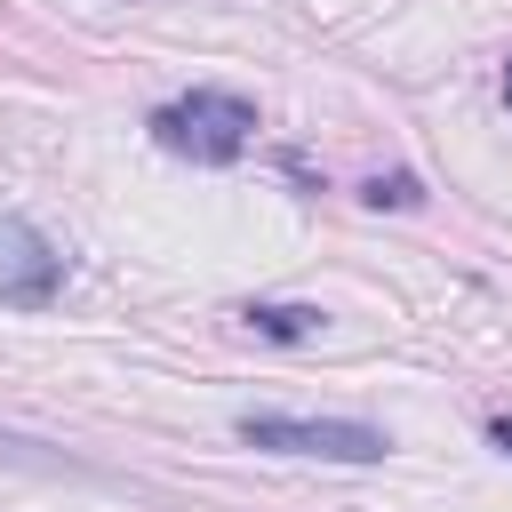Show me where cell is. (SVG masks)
Listing matches in <instances>:
<instances>
[{
  "label": "cell",
  "instance_id": "obj_1",
  "mask_svg": "<svg viewBox=\"0 0 512 512\" xmlns=\"http://www.w3.org/2000/svg\"><path fill=\"white\" fill-rule=\"evenodd\" d=\"M152 136H160L168 152H184V160L224 168V160L248 152V136H256V104L232 96V88H192V96H176V104L152 112Z\"/></svg>",
  "mask_w": 512,
  "mask_h": 512
},
{
  "label": "cell",
  "instance_id": "obj_2",
  "mask_svg": "<svg viewBox=\"0 0 512 512\" xmlns=\"http://www.w3.org/2000/svg\"><path fill=\"white\" fill-rule=\"evenodd\" d=\"M240 440L264 448V456H320V464H384L392 440L376 424H352V416H240Z\"/></svg>",
  "mask_w": 512,
  "mask_h": 512
},
{
  "label": "cell",
  "instance_id": "obj_3",
  "mask_svg": "<svg viewBox=\"0 0 512 512\" xmlns=\"http://www.w3.org/2000/svg\"><path fill=\"white\" fill-rule=\"evenodd\" d=\"M56 288H64V248L40 224L0 208V304L40 312V304H56Z\"/></svg>",
  "mask_w": 512,
  "mask_h": 512
},
{
  "label": "cell",
  "instance_id": "obj_4",
  "mask_svg": "<svg viewBox=\"0 0 512 512\" xmlns=\"http://www.w3.org/2000/svg\"><path fill=\"white\" fill-rule=\"evenodd\" d=\"M240 320H248L264 344H304V336H320V328H328V312H320V304H248Z\"/></svg>",
  "mask_w": 512,
  "mask_h": 512
},
{
  "label": "cell",
  "instance_id": "obj_5",
  "mask_svg": "<svg viewBox=\"0 0 512 512\" xmlns=\"http://www.w3.org/2000/svg\"><path fill=\"white\" fill-rule=\"evenodd\" d=\"M360 200H368V208H416L424 192H416V176H376V184H368Z\"/></svg>",
  "mask_w": 512,
  "mask_h": 512
},
{
  "label": "cell",
  "instance_id": "obj_6",
  "mask_svg": "<svg viewBox=\"0 0 512 512\" xmlns=\"http://www.w3.org/2000/svg\"><path fill=\"white\" fill-rule=\"evenodd\" d=\"M0 456H16V464H40V472H56V456H48L40 440H16V432H0Z\"/></svg>",
  "mask_w": 512,
  "mask_h": 512
},
{
  "label": "cell",
  "instance_id": "obj_7",
  "mask_svg": "<svg viewBox=\"0 0 512 512\" xmlns=\"http://www.w3.org/2000/svg\"><path fill=\"white\" fill-rule=\"evenodd\" d=\"M488 440H496V448L512 456V416H488Z\"/></svg>",
  "mask_w": 512,
  "mask_h": 512
},
{
  "label": "cell",
  "instance_id": "obj_8",
  "mask_svg": "<svg viewBox=\"0 0 512 512\" xmlns=\"http://www.w3.org/2000/svg\"><path fill=\"white\" fill-rule=\"evenodd\" d=\"M504 104H512V64H504Z\"/></svg>",
  "mask_w": 512,
  "mask_h": 512
}]
</instances>
